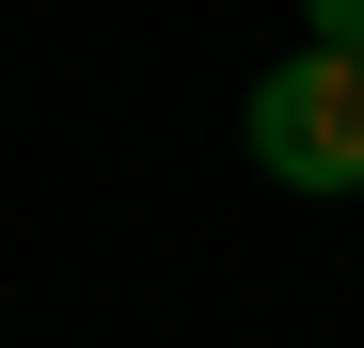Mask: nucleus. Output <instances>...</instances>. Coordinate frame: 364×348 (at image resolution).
Listing matches in <instances>:
<instances>
[{"label":"nucleus","instance_id":"obj_1","mask_svg":"<svg viewBox=\"0 0 364 348\" xmlns=\"http://www.w3.org/2000/svg\"><path fill=\"white\" fill-rule=\"evenodd\" d=\"M237 127H254V174L285 190H364V48H285Z\"/></svg>","mask_w":364,"mask_h":348},{"label":"nucleus","instance_id":"obj_2","mask_svg":"<svg viewBox=\"0 0 364 348\" xmlns=\"http://www.w3.org/2000/svg\"><path fill=\"white\" fill-rule=\"evenodd\" d=\"M301 48H364V0H301Z\"/></svg>","mask_w":364,"mask_h":348}]
</instances>
